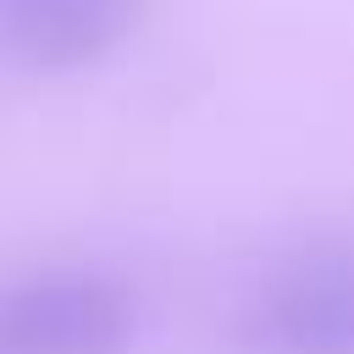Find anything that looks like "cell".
Wrapping results in <instances>:
<instances>
[{"instance_id":"obj_1","label":"cell","mask_w":354,"mask_h":354,"mask_svg":"<svg viewBox=\"0 0 354 354\" xmlns=\"http://www.w3.org/2000/svg\"><path fill=\"white\" fill-rule=\"evenodd\" d=\"M232 354H354V238L304 243L232 315Z\"/></svg>"},{"instance_id":"obj_2","label":"cell","mask_w":354,"mask_h":354,"mask_svg":"<svg viewBox=\"0 0 354 354\" xmlns=\"http://www.w3.org/2000/svg\"><path fill=\"white\" fill-rule=\"evenodd\" d=\"M133 293L88 266H44L0 288V354H127Z\"/></svg>"},{"instance_id":"obj_3","label":"cell","mask_w":354,"mask_h":354,"mask_svg":"<svg viewBox=\"0 0 354 354\" xmlns=\"http://www.w3.org/2000/svg\"><path fill=\"white\" fill-rule=\"evenodd\" d=\"M149 17V0H0V50L39 77L111 61Z\"/></svg>"}]
</instances>
